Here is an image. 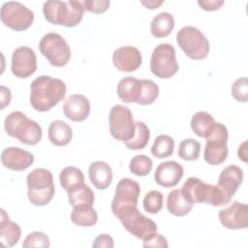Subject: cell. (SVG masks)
<instances>
[{
  "instance_id": "6da1fadb",
  "label": "cell",
  "mask_w": 248,
  "mask_h": 248,
  "mask_svg": "<svg viewBox=\"0 0 248 248\" xmlns=\"http://www.w3.org/2000/svg\"><path fill=\"white\" fill-rule=\"evenodd\" d=\"M65 95V82L49 76H40L30 85V104L37 111L50 110L64 99Z\"/></svg>"
},
{
  "instance_id": "7a4b0ae2",
  "label": "cell",
  "mask_w": 248,
  "mask_h": 248,
  "mask_svg": "<svg viewBox=\"0 0 248 248\" xmlns=\"http://www.w3.org/2000/svg\"><path fill=\"white\" fill-rule=\"evenodd\" d=\"M183 197L191 203L204 202L212 206H222L230 202V199L216 184L205 183L198 177H189L181 189Z\"/></svg>"
},
{
  "instance_id": "3957f363",
  "label": "cell",
  "mask_w": 248,
  "mask_h": 248,
  "mask_svg": "<svg viewBox=\"0 0 248 248\" xmlns=\"http://www.w3.org/2000/svg\"><path fill=\"white\" fill-rule=\"evenodd\" d=\"M84 7L80 1L49 0L44 3L43 13L45 18L51 24L75 27L83 17Z\"/></svg>"
},
{
  "instance_id": "277c9868",
  "label": "cell",
  "mask_w": 248,
  "mask_h": 248,
  "mask_svg": "<svg viewBox=\"0 0 248 248\" xmlns=\"http://www.w3.org/2000/svg\"><path fill=\"white\" fill-rule=\"evenodd\" d=\"M4 128L10 137L16 138L21 143L27 145H35L42 140L43 131L41 126L21 111L9 113L5 118Z\"/></svg>"
},
{
  "instance_id": "5b68a950",
  "label": "cell",
  "mask_w": 248,
  "mask_h": 248,
  "mask_svg": "<svg viewBox=\"0 0 248 248\" xmlns=\"http://www.w3.org/2000/svg\"><path fill=\"white\" fill-rule=\"evenodd\" d=\"M27 196L31 203L37 206L47 204L53 198L55 187L52 173L46 169L37 168L27 174Z\"/></svg>"
},
{
  "instance_id": "8992f818",
  "label": "cell",
  "mask_w": 248,
  "mask_h": 248,
  "mask_svg": "<svg viewBox=\"0 0 248 248\" xmlns=\"http://www.w3.org/2000/svg\"><path fill=\"white\" fill-rule=\"evenodd\" d=\"M123 227L137 238L147 241L157 233V225L150 218L140 212L138 206L122 208L114 213Z\"/></svg>"
},
{
  "instance_id": "52a82bcc",
  "label": "cell",
  "mask_w": 248,
  "mask_h": 248,
  "mask_svg": "<svg viewBox=\"0 0 248 248\" xmlns=\"http://www.w3.org/2000/svg\"><path fill=\"white\" fill-rule=\"evenodd\" d=\"M178 46L193 60H202L207 57L210 45L206 37L195 26H184L176 34Z\"/></svg>"
},
{
  "instance_id": "ba28073f",
  "label": "cell",
  "mask_w": 248,
  "mask_h": 248,
  "mask_svg": "<svg viewBox=\"0 0 248 248\" xmlns=\"http://www.w3.org/2000/svg\"><path fill=\"white\" fill-rule=\"evenodd\" d=\"M228 139L229 133L227 127L220 122H215L205 137L206 144L203 151V158L207 164L216 166L226 161L229 154L227 146Z\"/></svg>"
},
{
  "instance_id": "9c48e42d",
  "label": "cell",
  "mask_w": 248,
  "mask_h": 248,
  "mask_svg": "<svg viewBox=\"0 0 248 248\" xmlns=\"http://www.w3.org/2000/svg\"><path fill=\"white\" fill-rule=\"evenodd\" d=\"M41 53L50 65L63 67L71 58V49L65 39L58 33L49 32L44 35L39 43Z\"/></svg>"
},
{
  "instance_id": "30bf717a",
  "label": "cell",
  "mask_w": 248,
  "mask_h": 248,
  "mask_svg": "<svg viewBox=\"0 0 248 248\" xmlns=\"http://www.w3.org/2000/svg\"><path fill=\"white\" fill-rule=\"evenodd\" d=\"M175 49L170 44H160L152 51L150 71L159 78H170L178 71Z\"/></svg>"
},
{
  "instance_id": "8fae6325",
  "label": "cell",
  "mask_w": 248,
  "mask_h": 248,
  "mask_svg": "<svg viewBox=\"0 0 248 248\" xmlns=\"http://www.w3.org/2000/svg\"><path fill=\"white\" fill-rule=\"evenodd\" d=\"M109 133L119 141H128L136 132V124L130 108L123 105H114L108 115Z\"/></svg>"
},
{
  "instance_id": "7c38bea8",
  "label": "cell",
  "mask_w": 248,
  "mask_h": 248,
  "mask_svg": "<svg viewBox=\"0 0 248 248\" xmlns=\"http://www.w3.org/2000/svg\"><path fill=\"white\" fill-rule=\"evenodd\" d=\"M0 16L2 22L15 31L28 29L34 20L33 12L16 1L5 2L1 7Z\"/></svg>"
},
{
  "instance_id": "4fadbf2b",
  "label": "cell",
  "mask_w": 248,
  "mask_h": 248,
  "mask_svg": "<svg viewBox=\"0 0 248 248\" xmlns=\"http://www.w3.org/2000/svg\"><path fill=\"white\" fill-rule=\"evenodd\" d=\"M140 194V184L131 178H122L116 185L115 195L111 202V211L114 214L118 210L138 206V200Z\"/></svg>"
},
{
  "instance_id": "5bb4252c",
  "label": "cell",
  "mask_w": 248,
  "mask_h": 248,
  "mask_svg": "<svg viewBox=\"0 0 248 248\" xmlns=\"http://www.w3.org/2000/svg\"><path fill=\"white\" fill-rule=\"evenodd\" d=\"M36 70L37 57L31 47L23 46L14 50L11 62V71L14 76L19 78H26L32 76Z\"/></svg>"
},
{
  "instance_id": "9a60e30c",
  "label": "cell",
  "mask_w": 248,
  "mask_h": 248,
  "mask_svg": "<svg viewBox=\"0 0 248 248\" xmlns=\"http://www.w3.org/2000/svg\"><path fill=\"white\" fill-rule=\"evenodd\" d=\"M221 224L229 230H242L248 227V205L233 202L229 207L218 213Z\"/></svg>"
},
{
  "instance_id": "2e32d148",
  "label": "cell",
  "mask_w": 248,
  "mask_h": 248,
  "mask_svg": "<svg viewBox=\"0 0 248 248\" xmlns=\"http://www.w3.org/2000/svg\"><path fill=\"white\" fill-rule=\"evenodd\" d=\"M140 51L132 46H124L116 48L112 54V63L120 72L131 73L138 70L141 65Z\"/></svg>"
},
{
  "instance_id": "e0dca14e",
  "label": "cell",
  "mask_w": 248,
  "mask_h": 248,
  "mask_svg": "<svg viewBox=\"0 0 248 248\" xmlns=\"http://www.w3.org/2000/svg\"><path fill=\"white\" fill-rule=\"evenodd\" d=\"M1 162L2 165L9 170L22 171L32 166L34 156L29 151L19 147L11 146L2 151Z\"/></svg>"
},
{
  "instance_id": "ac0fdd59",
  "label": "cell",
  "mask_w": 248,
  "mask_h": 248,
  "mask_svg": "<svg viewBox=\"0 0 248 248\" xmlns=\"http://www.w3.org/2000/svg\"><path fill=\"white\" fill-rule=\"evenodd\" d=\"M184 173L183 167L176 161H166L156 168L154 179L157 184L170 188L178 184Z\"/></svg>"
},
{
  "instance_id": "d6986e66",
  "label": "cell",
  "mask_w": 248,
  "mask_h": 248,
  "mask_svg": "<svg viewBox=\"0 0 248 248\" xmlns=\"http://www.w3.org/2000/svg\"><path fill=\"white\" fill-rule=\"evenodd\" d=\"M64 115L75 122L85 120L90 113V103L82 94L70 95L63 104Z\"/></svg>"
},
{
  "instance_id": "ffe728a7",
  "label": "cell",
  "mask_w": 248,
  "mask_h": 248,
  "mask_svg": "<svg viewBox=\"0 0 248 248\" xmlns=\"http://www.w3.org/2000/svg\"><path fill=\"white\" fill-rule=\"evenodd\" d=\"M243 181V170L235 166L229 165L220 173L217 185L232 199Z\"/></svg>"
},
{
  "instance_id": "44dd1931",
  "label": "cell",
  "mask_w": 248,
  "mask_h": 248,
  "mask_svg": "<svg viewBox=\"0 0 248 248\" xmlns=\"http://www.w3.org/2000/svg\"><path fill=\"white\" fill-rule=\"evenodd\" d=\"M88 176L93 186L99 190H105L110 185L113 174L107 162L95 161L88 168Z\"/></svg>"
},
{
  "instance_id": "7402d4cb",
  "label": "cell",
  "mask_w": 248,
  "mask_h": 248,
  "mask_svg": "<svg viewBox=\"0 0 248 248\" xmlns=\"http://www.w3.org/2000/svg\"><path fill=\"white\" fill-rule=\"evenodd\" d=\"M21 236L20 227L9 220V215L4 209H1V222H0V240L4 247L15 246Z\"/></svg>"
},
{
  "instance_id": "603a6c76",
  "label": "cell",
  "mask_w": 248,
  "mask_h": 248,
  "mask_svg": "<svg viewBox=\"0 0 248 248\" xmlns=\"http://www.w3.org/2000/svg\"><path fill=\"white\" fill-rule=\"evenodd\" d=\"M140 79L135 77H125L117 84V96L124 103H137L140 95Z\"/></svg>"
},
{
  "instance_id": "cb8c5ba5",
  "label": "cell",
  "mask_w": 248,
  "mask_h": 248,
  "mask_svg": "<svg viewBox=\"0 0 248 248\" xmlns=\"http://www.w3.org/2000/svg\"><path fill=\"white\" fill-rule=\"evenodd\" d=\"M48 140L56 146L67 145L73 138V131L70 125L62 120H54L49 124L47 131Z\"/></svg>"
},
{
  "instance_id": "d4e9b609",
  "label": "cell",
  "mask_w": 248,
  "mask_h": 248,
  "mask_svg": "<svg viewBox=\"0 0 248 248\" xmlns=\"http://www.w3.org/2000/svg\"><path fill=\"white\" fill-rule=\"evenodd\" d=\"M59 182L66 192H72L84 184V175L80 169L68 166L59 173Z\"/></svg>"
},
{
  "instance_id": "484cf974",
  "label": "cell",
  "mask_w": 248,
  "mask_h": 248,
  "mask_svg": "<svg viewBox=\"0 0 248 248\" xmlns=\"http://www.w3.org/2000/svg\"><path fill=\"white\" fill-rule=\"evenodd\" d=\"M168 211L174 216H185L193 208V203L189 202L182 195L181 189L170 191L167 198Z\"/></svg>"
},
{
  "instance_id": "4316f807",
  "label": "cell",
  "mask_w": 248,
  "mask_h": 248,
  "mask_svg": "<svg viewBox=\"0 0 248 248\" xmlns=\"http://www.w3.org/2000/svg\"><path fill=\"white\" fill-rule=\"evenodd\" d=\"M174 24L172 15L168 12H162L152 18L150 32L155 38H164L172 32Z\"/></svg>"
},
{
  "instance_id": "83f0119b",
  "label": "cell",
  "mask_w": 248,
  "mask_h": 248,
  "mask_svg": "<svg viewBox=\"0 0 248 248\" xmlns=\"http://www.w3.org/2000/svg\"><path fill=\"white\" fill-rule=\"evenodd\" d=\"M71 221L79 227H92L98 221V214L92 206H76L71 212Z\"/></svg>"
},
{
  "instance_id": "f1b7e54d",
  "label": "cell",
  "mask_w": 248,
  "mask_h": 248,
  "mask_svg": "<svg viewBox=\"0 0 248 248\" xmlns=\"http://www.w3.org/2000/svg\"><path fill=\"white\" fill-rule=\"evenodd\" d=\"M215 120L213 116L206 111H198L191 118L192 131L201 138H205L212 129Z\"/></svg>"
},
{
  "instance_id": "f546056e",
  "label": "cell",
  "mask_w": 248,
  "mask_h": 248,
  "mask_svg": "<svg viewBox=\"0 0 248 248\" xmlns=\"http://www.w3.org/2000/svg\"><path fill=\"white\" fill-rule=\"evenodd\" d=\"M69 203L73 206H92L94 203L95 196L92 189L85 183L78 189L68 193Z\"/></svg>"
},
{
  "instance_id": "4dcf8cb0",
  "label": "cell",
  "mask_w": 248,
  "mask_h": 248,
  "mask_svg": "<svg viewBox=\"0 0 248 248\" xmlns=\"http://www.w3.org/2000/svg\"><path fill=\"white\" fill-rule=\"evenodd\" d=\"M136 132L134 137L125 141V145L127 148L132 150H139L144 148L150 139V130L147 125L141 121H136Z\"/></svg>"
},
{
  "instance_id": "1f68e13d",
  "label": "cell",
  "mask_w": 248,
  "mask_h": 248,
  "mask_svg": "<svg viewBox=\"0 0 248 248\" xmlns=\"http://www.w3.org/2000/svg\"><path fill=\"white\" fill-rule=\"evenodd\" d=\"M173 150L174 140L168 135H159L155 139L150 149L151 154L158 159H164L171 156Z\"/></svg>"
},
{
  "instance_id": "d6a6232c",
  "label": "cell",
  "mask_w": 248,
  "mask_h": 248,
  "mask_svg": "<svg viewBox=\"0 0 248 248\" xmlns=\"http://www.w3.org/2000/svg\"><path fill=\"white\" fill-rule=\"evenodd\" d=\"M159 96V86L150 79H140V89L137 104L147 106L153 104Z\"/></svg>"
},
{
  "instance_id": "836d02e7",
  "label": "cell",
  "mask_w": 248,
  "mask_h": 248,
  "mask_svg": "<svg viewBox=\"0 0 248 248\" xmlns=\"http://www.w3.org/2000/svg\"><path fill=\"white\" fill-rule=\"evenodd\" d=\"M201 143L195 139H186L178 145V156L185 161H195L199 158Z\"/></svg>"
},
{
  "instance_id": "e575fe53",
  "label": "cell",
  "mask_w": 248,
  "mask_h": 248,
  "mask_svg": "<svg viewBox=\"0 0 248 248\" xmlns=\"http://www.w3.org/2000/svg\"><path fill=\"white\" fill-rule=\"evenodd\" d=\"M152 166L153 162L150 157L144 154H140L131 159L129 170L137 176H146L151 171Z\"/></svg>"
},
{
  "instance_id": "d590c367",
  "label": "cell",
  "mask_w": 248,
  "mask_h": 248,
  "mask_svg": "<svg viewBox=\"0 0 248 248\" xmlns=\"http://www.w3.org/2000/svg\"><path fill=\"white\" fill-rule=\"evenodd\" d=\"M164 204V196L158 190L149 191L143 199L142 205L146 212L150 214H156L161 211Z\"/></svg>"
},
{
  "instance_id": "8d00e7d4",
  "label": "cell",
  "mask_w": 248,
  "mask_h": 248,
  "mask_svg": "<svg viewBox=\"0 0 248 248\" xmlns=\"http://www.w3.org/2000/svg\"><path fill=\"white\" fill-rule=\"evenodd\" d=\"M50 245L48 236L42 232H33L29 233L23 243L22 246L24 248H32V247H39V248H48Z\"/></svg>"
},
{
  "instance_id": "74e56055",
  "label": "cell",
  "mask_w": 248,
  "mask_h": 248,
  "mask_svg": "<svg viewBox=\"0 0 248 248\" xmlns=\"http://www.w3.org/2000/svg\"><path fill=\"white\" fill-rule=\"evenodd\" d=\"M232 96L239 103H246L248 100V80L246 77L237 78L232 85Z\"/></svg>"
},
{
  "instance_id": "f35d334b",
  "label": "cell",
  "mask_w": 248,
  "mask_h": 248,
  "mask_svg": "<svg viewBox=\"0 0 248 248\" xmlns=\"http://www.w3.org/2000/svg\"><path fill=\"white\" fill-rule=\"evenodd\" d=\"M82 4L84 10L90 13L103 14L108 9L110 2L108 0H85L82 2Z\"/></svg>"
},
{
  "instance_id": "ab89813d",
  "label": "cell",
  "mask_w": 248,
  "mask_h": 248,
  "mask_svg": "<svg viewBox=\"0 0 248 248\" xmlns=\"http://www.w3.org/2000/svg\"><path fill=\"white\" fill-rule=\"evenodd\" d=\"M169 246L167 238L161 234L156 233L152 238L147 241H143V247H160V248H167Z\"/></svg>"
},
{
  "instance_id": "60d3db41",
  "label": "cell",
  "mask_w": 248,
  "mask_h": 248,
  "mask_svg": "<svg viewBox=\"0 0 248 248\" xmlns=\"http://www.w3.org/2000/svg\"><path fill=\"white\" fill-rule=\"evenodd\" d=\"M198 5L204 11L207 12H212L219 10L223 5L224 1L222 0H199Z\"/></svg>"
},
{
  "instance_id": "b9f144b4",
  "label": "cell",
  "mask_w": 248,
  "mask_h": 248,
  "mask_svg": "<svg viewBox=\"0 0 248 248\" xmlns=\"http://www.w3.org/2000/svg\"><path fill=\"white\" fill-rule=\"evenodd\" d=\"M114 245L113 238L108 234H100L98 235L92 246L95 248H101V247H107V248H112Z\"/></svg>"
},
{
  "instance_id": "7bdbcfd3",
  "label": "cell",
  "mask_w": 248,
  "mask_h": 248,
  "mask_svg": "<svg viewBox=\"0 0 248 248\" xmlns=\"http://www.w3.org/2000/svg\"><path fill=\"white\" fill-rule=\"evenodd\" d=\"M12 94L9 88L5 86H1V109H4L6 106H8L11 102Z\"/></svg>"
},
{
  "instance_id": "ee69618b",
  "label": "cell",
  "mask_w": 248,
  "mask_h": 248,
  "mask_svg": "<svg viewBox=\"0 0 248 248\" xmlns=\"http://www.w3.org/2000/svg\"><path fill=\"white\" fill-rule=\"evenodd\" d=\"M246 141H243L237 150V155L240 160H242L244 163H247V147H246Z\"/></svg>"
},
{
  "instance_id": "f6af8a7d",
  "label": "cell",
  "mask_w": 248,
  "mask_h": 248,
  "mask_svg": "<svg viewBox=\"0 0 248 248\" xmlns=\"http://www.w3.org/2000/svg\"><path fill=\"white\" fill-rule=\"evenodd\" d=\"M140 3L147 9L149 10H154V9H157L159 6H161L164 1H140Z\"/></svg>"
}]
</instances>
